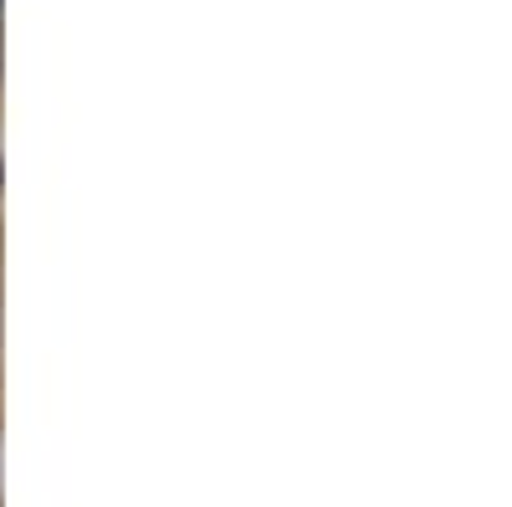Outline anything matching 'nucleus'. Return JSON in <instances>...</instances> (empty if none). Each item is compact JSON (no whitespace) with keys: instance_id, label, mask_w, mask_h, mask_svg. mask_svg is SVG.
<instances>
[{"instance_id":"nucleus-1","label":"nucleus","mask_w":512,"mask_h":507,"mask_svg":"<svg viewBox=\"0 0 512 507\" xmlns=\"http://www.w3.org/2000/svg\"><path fill=\"white\" fill-rule=\"evenodd\" d=\"M0 190H6V169H0Z\"/></svg>"}]
</instances>
